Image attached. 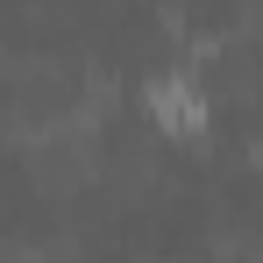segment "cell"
<instances>
[{"label": "cell", "mask_w": 263, "mask_h": 263, "mask_svg": "<svg viewBox=\"0 0 263 263\" xmlns=\"http://www.w3.org/2000/svg\"><path fill=\"white\" fill-rule=\"evenodd\" d=\"M142 100H149V121H157V128H171V135H206V121H214L206 86H199V79H185V71L149 79V86H142Z\"/></svg>", "instance_id": "6da1fadb"}]
</instances>
